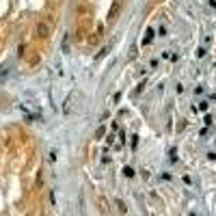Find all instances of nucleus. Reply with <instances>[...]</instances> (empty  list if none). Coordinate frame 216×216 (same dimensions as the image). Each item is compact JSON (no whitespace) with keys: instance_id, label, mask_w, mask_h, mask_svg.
<instances>
[{"instance_id":"1","label":"nucleus","mask_w":216,"mask_h":216,"mask_svg":"<svg viewBox=\"0 0 216 216\" xmlns=\"http://www.w3.org/2000/svg\"><path fill=\"white\" fill-rule=\"evenodd\" d=\"M37 35L43 37V39H46V37H50V26L46 24V22H39V24H37Z\"/></svg>"},{"instance_id":"2","label":"nucleus","mask_w":216,"mask_h":216,"mask_svg":"<svg viewBox=\"0 0 216 216\" xmlns=\"http://www.w3.org/2000/svg\"><path fill=\"white\" fill-rule=\"evenodd\" d=\"M119 9H121V4H119V2H113V7H110V11H108V20H115V18H117Z\"/></svg>"},{"instance_id":"3","label":"nucleus","mask_w":216,"mask_h":216,"mask_svg":"<svg viewBox=\"0 0 216 216\" xmlns=\"http://www.w3.org/2000/svg\"><path fill=\"white\" fill-rule=\"evenodd\" d=\"M117 208H119V212H123V214L128 212V208H125V203L121 201V199H117Z\"/></svg>"},{"instance_id":"4","label":"nucleus","mask_w":216,"mask_h":216,"mask_svg":"<svg viewBox=\"0 0 216 216\" xmlns=\"http://www.w3.org/2000/svg\"><path fill=\"white\" fill-rule=\"evenodd\" d=\"M104 134H106V128H104V125H102V128H97V132H95V136H97V138H102Z\"/></svg>"},{"instance_id":"5","label":"nucleus","mask_w":216,"mask_h":216,"mask_svg":"<svg viewBox=\"0 0 216 216\" xmlns=\"http://www.w3.org/2000/svg\"><path fill=\"white\" fill-rule=\"evenodd\" d=\"M123 175H125V177H132V175H134V171H132L130 167H125V169H123Z\"/></svg>"}]
</instances>
